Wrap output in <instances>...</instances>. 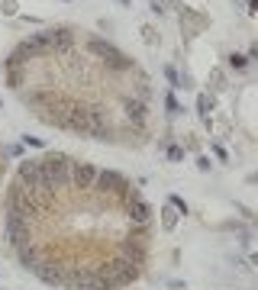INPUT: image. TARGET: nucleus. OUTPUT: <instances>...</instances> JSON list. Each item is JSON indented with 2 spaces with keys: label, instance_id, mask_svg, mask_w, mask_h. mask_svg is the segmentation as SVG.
I'll return each mask as SVG.
<instances>
[{
  "label": "nucleus",
  "instance_id": "nucleus-3",
  "mask_svg": "<svg viewBox=\"0 0 258 290\" xmlns=\"http://www.w3.org/2000/svg\"><path fill=\"white\" fill-rule=\"evenodd\" d=\"M3 174H6V161H3V151H0V187H3Z\"/></svg>",
  "mask_w": 258,
  "mask_h": 290
},
{
  "label": "nucleus",
  "instance_id": "nucleus-2",
  "mask_svg": "<svg viewBox=\"0 0 258 290\" xmlns=\"http://www.w3.org/2000/svg\"><path fill=\"white\" fill-rule=\"evenodd\" d=\"M10 94L45 126L107 145H145L152 133L148 74L87 29H42L3 65Z\"/></svg>",
  "mask_w": 258,
  "mask_h": 290
},
{
  "label": "nucleus",
  "instance_id": "nucleus-1",
  "mask_svg": "<svg viewBox=\"0 0 258 290\" xmlns=\"http://www.w3.org/2000/svg\"><path fill=\"white\" fill-rule=\"evenodd\" d=\"M3 232L23 271L58 290H123L145 274L155 219L120 171L39 151L13 171Z\"/></svg>",
  "mask_w": 258,
  "mask_h": 290
}]
</instances>
